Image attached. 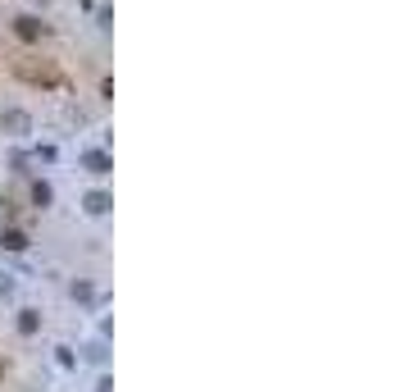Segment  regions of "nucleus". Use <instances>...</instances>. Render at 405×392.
Returning <instances> with one entry per match:
<instances>
[{
  "mask_svg": "<svg viewBox=\"0 0 405 392\" xmlns=\"http://www.w3.org/2000/svg\"><path fill=\"white\" fill-rule=\"evenodd\" d=\"M14 33H19L23 42H41V37H46V23L37 19V14H19V19H14Z\"/></svg>",
  "mask_w": 405,
  "mask_h": 392,
  "instance_id": "nucleus-2",
  "label": "nucleus"
},
{
  "mask_svg": "<svg viewBox=\"0 0 405 392\" xmlns=\"http://www.w3.org/2000/svg\"><path fill=\"white\" fill-rule=\"evenodd\" d=\"M96 392H114V379H100V383H96Z\"/></svg>",
  "mask_w": 405,
  "mask_h": 392,
  "instance_id": "nucleus-11",
  "label": "nucleus"
},
{
  "mask_svg": "<svg viewBox=\"0 0 405 392\" xmlns=\"http://www.w3.org/2000/svg\"><path fill=\"white\" fill-rule=\"evenodd\" d=\"M73 296L77 301H91V283H73Z\"/></svg>",
  "mask_w": 405,
  "mask_h": 392,
  "instance_id": "nucleus-9",
  "label": "nucleus"
},
{
  "mask_svg": "<svg viewBox=\"0 0 405 392\" xmlns=\"http://www.w3.org/2000/svg\"><path fill=\"white\" fill-rule=\"evenodd\" d=\"M110 206H114L110 192H87L82 196V210H87V215H110Z\"/></svg>",
  "mask_w": 405,
  "mask_h": 392,
  "instance_id": "nucleus-3",
  "label": "nucleus"
},
{
  "mask_svg": "<svg viewBox=\"0 0 405 392\" xmlns=\"http://www.w3.org/2000/svg\"><path fill=\"white\" fill-rule=\"evenodd\" d=\"M55 155H59L55 146H37V160H46V164H55Z\"/></svg>",
  "mask_w": 405,
  "mask_h": 392,
  "instance_id": "nucleus-8",
  "label": "nucleus"
},
{
  "mask_svg": "<svg viewBox=\"0 0 405 392\" xmlns=\"http://www.w3.org/2000/svg\"><path fill=\"white\" fill-rule=\"evenodd\" d=\"M37 328H41V315H37V310H19V333H28V338H32Z\"/></svg>",
  "mask_w": 405,
  "mask_h": 392,
  "instance_id": "nucleus-6",
  "label": "nucleus"
},
{
  "mask_svg": "<svg viewBox=\"0 0 405 392\" xmlns=\"http://www.w3.org/2000/svg\"><path fill=\"white\" fill-rule=\"evenodd\" d=\"M0 128H5V137H14V142H23V137L32 132V114L14 105V109H5V114H0Z\"/></svg>",
  "mask_w": 405,
  "mask_h": 392,
  "instance_id": "nucleus-1",
  "label": "nucleus"
},
{
  "mask_svg": "<svg viewBox=\"0 0 405 392\" xmlns=\"http://www.w3.org/2000/svg\"><path fill=\"white\" fill-rule=\"evenodd\" d=\"M0 296H14V278L10 274H0Z\"/></svg>",
  "mask_w": 405,
  "mask_h": 392,
  "instance_id": "nucleus-10",
  "label": "nucleus"
},
{
  "mask_svg": "<svg viewBox=\"0 0 405 392\" xmlns=\"http://www.w3.org/2000/svg\"><path fill=\"white\" fill-rule=\"evenodd\" d=\"M32 201H37V206H50V201H55V192H50V183H32Z\"/></svg>",
  "mask_w": 405,
  "mask_h": 392,
  "instance_id": "nucleus-7",
  "label": "nucleus"
},
{
  "mask_svg": "<svg viewBox=\"0 0 405 392\" xmlns=\"http://www.w3.org/2000/svg\"><path fill=\"white\" fill-rule=\"evenodd\" d=\"M0 247H5V251H28V238H23L19 229H5V233H0Z\"/></svg>",
  "mask_w": 405,
  "mask_h": 392,
  "instance_id": "nucleus-5",
  "label": "nucleus"
},
{
  "mask_svg": "<svg viewBox=\"0 0 405 392\" xmlns=\"http://www.w3.org/2000/svg\"><path fill=\"white\" fill-rule=\"evenodd\" d=\"M82 164H87L91 174H100V178H105V174H110V169H114V160H110V155H105V151H82Z\"/></svg>",
  "mask_w": 405,
  "mask_h": 392,
  "instance_id": "nucleus-4",
  "label": "nucleus"
}]
</instances>
